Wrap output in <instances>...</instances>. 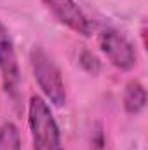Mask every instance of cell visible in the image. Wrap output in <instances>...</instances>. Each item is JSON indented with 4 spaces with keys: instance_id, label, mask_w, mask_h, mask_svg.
Here are the masks:
<instances>
[{
    "instance_id": "6da1fadb",
    "label": "cell",
    "mask_w": 148,
    "mask_h": 150,
    "mask_svg": "<svg viewBox=\"0 0 148 150\" xmlns=\"http://www.w3.org/2000/svg\"><path fill=\"white\" fill-rule=\"evenodd\" d=\"M28 126L33 150H65L51 105L38 94H33L28 103Z\"/></svg>"
},
{
    "instance_id": "5b68a950",
    "label": "cell",
    "mask_w": 148,
    "mask_h": 150,
    "mask_svg": "<svg viewBox=\"0 0 148 150\" xmlns=\"http://www.w3.org/2000/svg\"><path fill=\"white\" fill-rule=\"evenodd\" d=\"M42 2L61 25H65L66 28H70L72 32L82 37H91L92 23L77 5L75 0H42Z\"/></svg>"
},
{
    "instance_id": "7a4b0ae2",
    "label": "cell",
    "mask_w": 148,
    "mask_h": 150,
    "mask_svg": "<svg viewBox=\"0 0 148 150\" xmlns=\"http://www.w3.org/2000/svg\"><path fill=\"white\" fill-rule=\"evenodd\" d=\"M30 65L33 70V77L44 94V100L52 107H58V108L65 107L66 105L65 80H63L61 70L58 68L51 54L44 47L35 45L30 52Z\"/></svg>"
},
{
    "instance_id": "ba28073f",
    "label": "cell",
    "mask_w": 148,
    "mask_h": 150,
    "mask_svg": "<svg viewBox=\"0 0 148 150\" xmlns=\"http://www.w3.org/2000/svg\"><path fill=\"white\" fill-rule=\"evenodd\" d=\"M80 65H82L87 72H92V74H96V72L99 70V63H98V59H96L92 54H89V52H84V54H82V61H80Z\"/></svg>"
},
{
    "instance_id": "277c9868",
    "label": "cell",
    "mask_w": 148,
    "mask_h": 150,
    "mask_svg": "<svg viewBox=\"0 0 148 150\" xmlns=\"http://www.w3.org/2000/svg\"><path fill=\"white\" fill-rule=\"evenodd\" d=\"M0 75L4 91L11 98H18L19 84H21V70L18 63V54L14 49V42L9 33V28L0 21Z\"/></svg>"
},
{
    "instance_id": "3957f363",
    "label": "cell",
    "mask_w": 148,
    "mask_h": 150,
    "mask_svg": "<svg viewBox=\"0 0 148 150\" xmlns=\"http://www.w3.org/2000/svg\"><path fill=\"white\" fill-rule=\"evenodd\" d=\"M98 45L101 52L106 56V59L111 65L122 72H129L136 65V49L134 45L118 33L117 30H103L98 38Z\"/></svg>"
},
{
    "instance_id": "52a82bcc",
    "label": "cell",
    "mask_w": 148,
    "mask_h": 150,
    "mask_svg": "<svg viewBox=\"0 0 148 150\" xmlns=\"http://www.w3.org/2000/svg\"><path fill=\"white\" fill-rule=\"evenodd\" d=\"M0 150H21V134L14 122L0 126Z\"/></svg>"
},
{
    "instance_id": "8992f818",
    "label": "cell",
    "mask_w": 148,
    "mask_h": 150,
    "mask_svg": "<svg viewBox=\"0 0 148 150\" xmlns=\"http://www.w3.org/2000/svg\"><path fill=\"white\" fill-rule=\"evenodd\" d=\"M147 105V91L138 82L132 80L125 86L124 91V108L129 115H138Z\"/></svg>"
}]
</instances>
